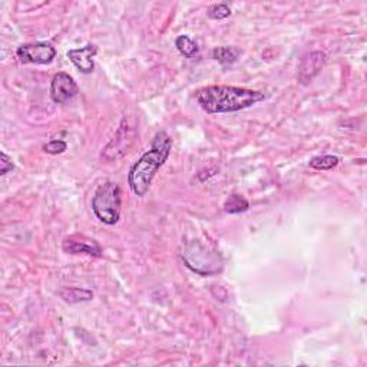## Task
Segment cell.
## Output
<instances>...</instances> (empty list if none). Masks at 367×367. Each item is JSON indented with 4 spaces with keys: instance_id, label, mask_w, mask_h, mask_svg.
Returning a JSON list of instances; mask_svg holds the SVG:
<instances>
[{
    "instance_id": "11",
    "label": "cell",
    "mask_w": 367,
    "mask_h": 367,
    "mask_svg": "<svg viewBox=\"0 0 367 367\" xmlns=\"http://www.w3.org/2000/svg\"><path fill=\"white\" fill-rule=\"evenodd\" d=\"M60 297H62L67 303L76 304V303L92 300L94 298V293L86 289H81V287H68V289L60 290Z\"/></svg>"
},
{
    "instance_id": "9",
    "label": "cell",
    "mask_w": 367,
    "mask_h": 367,
    "mask_svg": "<svg viewBox=\"0 0 367 367\" xmlns=\"http://www.w3.org/2000/svg\"><path fill=\"white\" fill-rule=\"evenodd\" d=\"M62 247L69 254H88L90 257H101L102 249L95 240L85 235H71L65 238Z\"/></svg>"
},
{
    "instance_id": "10",
    "label": "cell",
    "mask_w": 367,
    "mask_h": 367,
    "mask_svg": "<svg viewBox=\"0 0 367 367\" xmlns=\"http://www.w3.org/2000/svg\"><path fill=\"white\" fill-rule=\"evenodd\" d=\"M97 53L98 48L94 43H88L81 49H71L68 52V57L82 74H92L95 68L94 57L97 56Z\"/></svg>"
},
{
    "instance_id": "17",
    "label": "cell",
    "mask_w": 367,
    "mask_h": 367,
    "mask_svg": "<svg viewBox=\"0 0 367 367\" xmlns=\"http://www.w3.org/2000/svg\"><path fill=\"white\" fill-rule=\"evenodd\" d=\"M68 148V144L65 141H60V139H52L50 142L43 145V151L48 152L50 155H57V154H62Z\"/></svg>"
},
{
    "instance_id": "18",
    "label": "cell",
    "mask_w": 367,
    "mask_h": 367,
    "mask_svg": "<svg viewBox=\"0 0 367 367\" xmlns=\"http://www.w3.org/2000/svg\"><path fill=\"white\" fill-rule=\"evenodd\" d=\"M12 169H13L12 160L5 154V152H2V154H0V175H6Z\"/></svg>"
},
{
    "instance_id": "8",
    "label": "cell",
    "mask_w": 367,
    "mask_h": 367,
    "mask_svg": "<svg viewBox=\"0 0 367 367\" xmlns=\"http://www.w3.org/2000/svg\"><path fill=\"white\" fill-rule=\"evenodd\" d=\"M326 64V55L320 50H314L305 55L301 59V64L298 68V81L305 85L313 81L317 76Z\"/></svg>"
},
{
    "instance_id": "1",
    "label": "cell",
    "mask_w": 367,
    "mask_h": 367,
    "mask_svg": "<svg viewBox=\"0 0 367 367\" xmlns=\"http://www.w3.org/2000/svg\"><path fill=\"white\" fill-rule=\"evenodd\" d=\"M195 98L208 113H227L247 109L264 101L265 95L260 90L246 88L211 85L198 89Z\"/></svg>"
},
{
    "instance_id": "13",
    "label": "cell",
    "mask_w": 367,
    "mask_h": 367,
    "mask_svg": "<svg viewBox=\"0 0 367 367\" xmlns=\"http://www.w3.org/2000/svg\"><path fill=\"white\" fill-rule=\"evenodd\" d=\"M249 208H250V202L242 195H238V194L230 195L227 201L224 202V211L227 214H240V212L247 211Z\"/></svg>"
},
{
    "instance_id": "7",
    "label": "cell",
    "mask_w": 367,
    "mask_h": 367,
    "mask_svg": "<svg viewBox=\"0 0 367 367\" xmlns=\"http://www.w3.org/2000/svg\"><path fill=\"white\" fill-rule=\"evenodd\" d=\"M78 85L67 72H57L52 78L50 98L56 104H65L78 95Z\"/></svg>"
},
{
    "instance_id": "16",
    "label": "cell",
    "mask_w": 367,
    "mask_h": 367,
    "mask_svg": "<svg viewBox=\"0 0 367 367\" xmlns=\"http://www.w3.org/2000/svg\"><path fill=\"white\" fill-rule=\"evenodd\" d=\"M231 15V9L226 4H219V5H212L208 9V16L214 20H223Z\"/></svg>"
},
{
    "instance_id": "4",
    "label": "cell",
    "mask_w": 367,
    "mask_h": 367,
    "mask_svg": "<svg viewBox=\"0 0 367 367\" xmlns=\"http://www.w3.org/2000/svg\"><path fill=\"white\" fill-rule=\"evenodd\" d=\"M182 260L187 267L201 275L217 274L223 268L221 257L200 242H190L182 253Z\"/></svg>"
},
{
    "instance_id": "5",
    "label": "cell",
    "mask_w": 367,
    "mask_h": 367,
    "mask_svg": "<svg viewBox=\"0 0 367 367\" xmlns=\"http://www.w3.org/2000/svg\"><path fill=\"white\" fill-rule=\"evenodd\" d=\"M137 138V130L135 127H131L127 118L120 122V125L115 134V137L111 139V142L104 148L102 151V160L105 161H113L125 155L128 149L132 146L134 141Z\"/></svg>"
},
{
    "instance_id": "2",
    "label": "cell",
    "mask_w": 367,
    "mask_h": 367,
    "mask_svg": "<svg viewBox=\"0 0 367 367\" xmlns=\"http://www.w3.org/2000/svg\"><path fill=\"white\" fill-rule=\"evenodd\" d=\"M172 149V139L165 131H160L152 139L151 148L131 167L128 184L132 193L138 197L146 195L152 179L158 169L165 164Z\"/></svg>"
},
{
    "instance_id": "15",
    "label": "cell",
    "mask_w": 367,
    "mask_h": 367,
    "mask_svg": "<svg viewBox=\"0 0 367 367\" xmlns=\"http://www.w3.org/2000/svg\"><path fill=\"white\" fill-rule=\"evenodd\" d=\"M240 52L234 48H217L212 50V56L216 60H219L220 64L226 65V64H233L237 60Z\"/></svg>"
},
{
    "instance_id": "14",
    "label": "cell",
    "mask_w": 367,
    "mask_h": 367,
    "mask_svg": "<svg viewBox=\"0 0 367 367\" xmlns=\"http://www.w3.org/2000/svg\"><path fill=\"white\" fill-rule=\"evenodd\" d=\"M339 162H340V158L335 155H320V157H314L310 161V167L317 171H328V169H333L334 167H338Z\"/></svg>"
},
{
    "instance_id": "3",
    "label": "cell",
    "mask_w": 367,
    "mask_h": 367,
    "mask_svg": "<svg viewBox=\"0 0 367 367\" xmlns=\"http://www.w3.org/2000/svg\"><path fill=\"white\" fill-rule=\"evenodd\" d=\"M120 205V188L112 181L102 184L92 198L94 214L101 223L106 226H115L119 221Z\"/></svg>"
},
{
    "instance_id": "12",
    "label": "cell",
    "mask_w": 367,
    "mask_h": 367,
    "mask_svg": "<svg viewBox=\"0 0 367 367\" xmlns=\"http://www.w3.org/2000/svg\"><path fill=\"white\" fill-rule=\"evenodd\" d=\"M175 46L181 55H184L188 59H193L198 55V46L197 43L187 35H181L175 39Z\"/></svg>"
},
{
    "instance_id": "6",
    "label": "cell",
    "mask_w": 367,
    "mask_h": 367,
    "mask_svg": "<svg viewBox=\"0 0 367 367\" xmlns=\"http://www.w3.org/2000/svg\"><path fill=\"white\" fill-rule=\"evenodd\" d=\"M16 55L23 64L49 65L56 57V49L50 43H46V42L25 43L18 48Z\"/></svg>"
}]
</instances>
